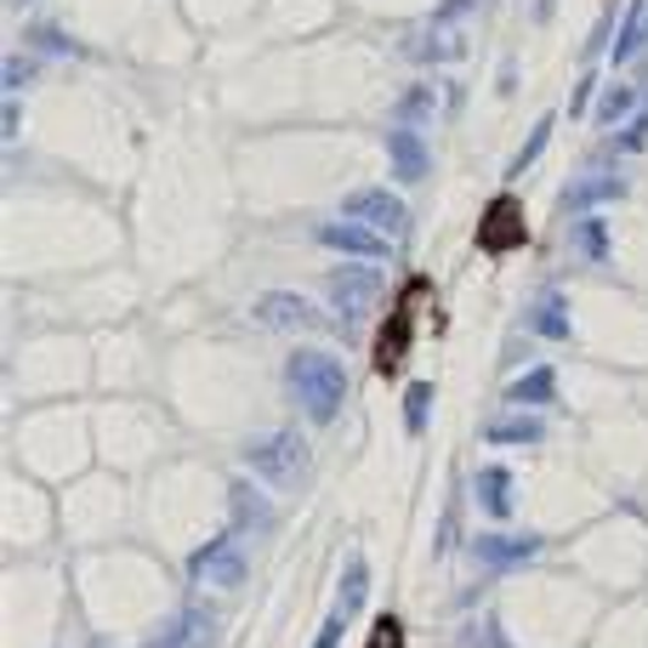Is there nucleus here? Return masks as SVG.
Returning a JSON list of instances; mask_svg holds the SVG:
<instances>
[{
	"label": "nucleus",
	"instance_id": "obj_9",
	"mask_svg": "<svg viewBox=\"0 0 648 648\" xmlns=\"http://www.w3.org/2000/svg\"><path fill=\"white\" fill-rule=\"evenodd\" d=\"M211 642H217V620L205 608H183L177 620L154 637V648H211Z\"/></svg>",
	"mask_w": 648,
	"mask_h": 648
},
{
	"label": "nucleus",
	"instance_id": "obj_25",
	"mask_svg": "<svg viewBox=\"0 0 648 648\" xmlns=\"http://www.w3.org/2000/svg\"><path fill=\"white\" fill-rule=\"evenodd\" d=\"M364 648H404V626H398V614H382V620L370 626V642Z\"/></svg>",
	"mask_w": 648,
	"mask_h": 648
},
{
	"label": "nucleus",
	"instance_id": "obj_6",
	"mask_svg": "<svg viewBox=\"0 0 648 648\" xmlns=\"http://www.w3.org/2000/svg\"><path fill=\"white\" fill-rule=\"evenodd\" d=\"M341 211H348L353 222H364V228H375V233H398L404 228V199L387 194V188H359V194H348Z\"/></svg>",
	"mask_w": 648,
	"mask_h": 648
},
{
	"label": "nucleus",
	"instance_id": "obj_24",
	"mask_svg": "<svg viewBox=\"0 0 648 648\" xmlns=\"http://www.w3.org/2000/svg\"><path fill=\"white\" fill-rule=\"evenodd\" d=\"M427 109H432V91H427V86H416V91H409V97L398 102V120H404L409 131H416V125L427 120Z\"/></svg>",
	"mask_w": 648,
	"mask_h": 648
},
{
	"label": "nucleus",
	"instance_id": "obj_17",
	"mask_svg": "<svg viewBox=\"0 0 648 648\" xmlns=\"http://www.w3.org/2000/svg\"><path fill=\"white\" fill-rule=\"evenodd\" d=\"M427 421H432V382H409V393H404V432L421 438Z\"/></svg>",
	"mask_w": 648,
	"mask_h": 648
},
{
	"label": "nucleus",
	"instance_id": "obj_8",
	"mask_svg": "<svg viewBox=\"0 0 648 648\" xmlns=\"http://www.w3.org/2000/svg\"><path fill=\"white\" fill-rule=\"evenodd\" d=\"M540 535H484L472 546L477 552V563L484 569H518V563H529V558H540Z\"/></svg>",
	"mask_w": 648,
	"mask_h": 648
},
{
	"label": "nucleus",
	"instance_id": "obj_10",
	"mask_svg": "<svg viewBox=\"0 0 648 648\" xmlns=\"http://www.w3.org/2000/svg\"><path fill=\"white\" fill-rule=\"evenodd\" d=\"M256 319H262L267 330H301V325H314L319 314H314V301H301V296H290V290H267V296L256 301Z\"/></svg>",
	"mask_w": 648,
	"mask_h": 648
},
{
	"label": "nucleus",
	"instance_id": "obj_26",
	"mask_svg": "<svg viewBox=\"0 0 648 648\" xmlns=\"http://www.w3.org/2000/svg\"><path fill=\"white\" fill-rule=\"evenodd\" d=\"M642 143H648V109H642V114H637V120L620 131V143H614V149H620V154H637Z\"/></svg>",
	"mask_w": 648,
	"mask_h": 648
},
{
	"label": "nucleus",
	"instance_id": "obj_15",
	"mask_svg": "<svg viewBox=\"0 0 648 648\" xmlns=\"http://www.w3.org/2000/svg\"><path fill=\"white\" fill-rule=\"evenodd\" d=\"M364 597H370V563H364V552H353L348 558V569H341V614H359L364 608Z\"/></svg>",
	"mask_w": 648,
	"mask_h": 648
},
{
	"label": "nucleus",
	"instance_id": "obj_4",
	"mask_svg": "<svg viewBox=\"0 0 648 648\" xmlns=\"http://www.w3.org/2000/svg\"><path fill=\"white\" fill-rule=\"evenodd\" d=\"M245 546L239 540H228V535H217L211 546H199V552L188 558V580H211V586H222V592H239L245 586Z\"/></svg>",
	"mask_w": 648,
	"mask_h": 648
},
{
	"label": "nucleus",
	"instance_id": "obj_29",
	"mask_svg": "<svg viewBox=\"0 0 648 648\" xmlns=\"http://www.w3.org/2000/svg\"><path fill=\"white\" fill-rule=\"evenodd\" d=\"M23 80H29V63H23V57H12V63H7V86L18 91Z\"/></svg>",
	"mask_w": 648,
	"mask_h": 648
},
{
	"label": "nucleus",
	"instance_id": "obj_28",
	"mask_svg": "<svg viewBox=\"0 0 648 648\" xmlns=\"http://www.w3.org/2000/svg\"><path fill=\"white\" fill-rule=\"evenodd\" d=\"M466 642H484V648H512L501 626H472V631H466Z\"/></svg>",
	"mask_w": 648,
	"mask_h": 648
},
{
	"label": "nucleus",
	"instance_id": "obj_2",
	"mask_svg": "<svg viewBox=\"0 0 648 648\" xmlns=\"http://www.w3.org/2000/svg\"><path fill=\"white\" fill-rule=\"evenodd\" d=\"M245 466L273 490H301L307 472H314V450H307V438L296 427H279L245 443Z\"/></svg>",
	"mask_w": 648,
	"mask_h": 648
},
{
	"label": "nucleus",
	"instance_id": "obj_22",
	"mask_svg": "<svg viewBox=\"0 0 648 648\" xmlns=\"http://www.w3.org/2000/svg\"><path fill=\"white\" fill-rule=\"evenodd\" d=\"M546 143H552V120H540L535 131H529V143L518 149V160H512L506 171H512V177H524V171H535V160L546 154Z\"/></svg>",
	"mask_w": 648,
	"mask_h": 648
},
{
	"label": "nucleus",
	"instance_id": "obj_1",
	"mask_svg": "<svg viewBox=\"0 0 648 648\" xmlns=\"http://www.w3.org/2000/svg\"><path fill=\"white\" fill-rule=\"evenodd\" d=\"M285 382L301 404V416L319 421V427H330L341 416V404H348V364L330 348H296L285 364Z\"/></svg>",
	"mask_w": 648,
	"mask_h": 648
},
{
	"label": "nucleus",
	"instance_id": "obj_23",
	"mask_svg": "<svg viewBox=\"0 0 648 648\" xmlns=\"http://www.w3.org/2000/svg\"><path fill=\"white\" fill-rule=\"evenodd\" d=\"M631 102H637V91L631 86H614L603 102H597V125H614V120H626L631 114Z\"/></svg>",
	"mask_w": 648,
	"mask_h": 648
},
{
	"label": "nucleus",
	"instance_id": "obj_7",
	"mask_svg": "<svg viewBox=\"0 0 648 648\" xmlns=\"http://www.w3.org/2000/svg\"><path fill=\"white\" fill-rule=\"evenodd\" d=\"M319 245H330V251H348V256H364V262H382L387 256V233H375V228H364V222H325L319 228Z\"/></svg>",
	"mask_w": 648,
	"mask_h": 648
},
{
	"label": "nucleus",
	"instance_id": "obj_12",
	"mask_svg": "<svg viewBox=\"0 0 648 648\" xmlns=\"http://www.w3.org/2000/svg\"><path fill=\"white\" fill-rule=\"evenodd\" d=\"M472 484H477V501H484L490 518L506 524V518H512V472H506V466H484Z\"/></svg>",
	"mask_w": 648,
	"mask_h": 648
},
{
	"label": "nucleus",
	"instance_id": "obj_11",
	"mask_svg": "<svg viewBox=\"0 0 648 648\" xmlns=\"http://www.w3.org/2000/svg\"><path fill=\"white\" fill-rule=\"evenodd\" d=\"M387 154H393V171H398V183H421L427 171H432V154H427V143L409 125H398L393 136H387Z\"/></svg>",
	"mask_w": 648,
	"mask_h": 648
},
{
	"label": "nucleus",
	"instance_id": "obj_21",
	"mask_svg": "<svg viewBox=\"0 0 648 648\" xmlns=\"http://www.w3.org/2000/svg\"><path fill=\"white\" fill-rule=\"evenodd\" d=\"M484 438H490V443H535V438H546V427H540L535 416H512V421H495Z\"/></svg>",
	"mask_w": 648,
	"mask_h": 648
},
{
	"label": "nucleus",
	"instance_id": "obj_27",
	"mask_svg": "<svg viewBox=\"0 0 648 648\" xmlns=\"http://www.w3.org/2000/svg\"><path fill=\"white\" fill-rule=\"evenodd\" d=\"M341 631H348V614H341V608H336V614H330V620H325V631L314 637V648H336V642H341Z\"/></svg>",
	"mask_w": 648,
	"mask_h": 648
},
{
	"label": "nucleus",
	"instance_id": "obj_18",
	"mask_svg": "<svg viewBox=\"0 0 648 648\" xmlns=\"http://www.w3.org/2000/svg\"><path fill=\"white\" fill-rule=\"evenodd\" d=\"M228 501H233V512H239V524H245V529H273V506H262V495L251 484H233Z\"/></svg>",
	"mask_w": 648,
	"mask_h": 648
},
{
	"label": "nucleus",
	"instance_id": "obj_16",
	"mask_svg": "<svg viewBox=\"0 0 648 648\" xmlns=\"http://www.w3.org/2000/svg\"><path fill=\"white\" fill-rule=\"evenodd\" d=\"M404 341H409V307H398L393 325L382 330V341H375V370H398V359H404Z\"/></svg>",
	"mask_w": 648,
	"mask_h": 648
},
{
	"label": "nucleus",
	"instance_id": "obj_3",
	"mask_svg": "<svg viewBox=\"0 0 648 648\" xmlns=\"http://www.w3.org/2000/svg\"><path fill=\"white\" fill-rule=\"evenodd\" d=\"M325 296H330V307H336L341 319L359 325L370 307L387 296V279H382V267H375V262H353V267H336V273H330V279H325Z\"/></svg>",
	"mask_w": 648,
	"mask_h": 648
},
{
	"label": "nucleus",
	"instance_id": "obj_5",
	"mask_svg": "<svg viewBox=\"0 0 648 648\" xmlns=\"http://www.w3.org/2000/svg\"><path fill=\"white\" fill-rule=\"evenodd\" d=\"M529 239V222H524V205L512 199V194H501V199H490V211H484V222H477V251L484 256H501V251H518Z\"/></svg>",
	"mask_w": 648,
	"mask_h": 648
},
{
	"label": "nucleus",
	"instance_id": "obj_14",
	"mask_svg": "<svg viewBox=\"0 0 648 648\" xmlns=\"http://www.w3.org/2000/svg\"><path fill=\"white\" fill-rule=\"evenodd\" d=\"M512 404H552L558 398V370L552 364H535L529 375H518V382L506 387Z\"/></svg>",
	"mask_w": 648,
	"mask_h": 648
},
{
	"label": "nucleus",
	"instance_id": "obj_19",
	"mask_svg": "<svg viewBox=\"0 0 648 648\" xmlns=\"http://www.w3.org/2000/svg\"><path fill=\"white\" fill-rule=\"evenodd\" d=\"M574 251L586 262H608V228H603V217H580L574 222Z\"/></svg>",
	"mask_w": 648,
	"mask_h": 648
},
{
	"label": "nucleus",
	"instance_id": "obj_20",
	"mask_svg": "<svg viewBox=\"0 0 648 648\" xmlns=\"http://www.w3.org/2000/svg\"><path fill=\"white\" fill-rule=\"evenodd\" d=\"M529 325H535L540 336L563 341V336H569V307H563V296H540V307L529 314Z\"/></svg>",
	"mask_w": 648,
	"mask_h": 648
},
{
	"label": "nucleus",
	"instance_id": "obj_13",
	"mask_svg": "<svg viewBox=\"0 0 648 648\" xmlns=\"http://www.w3.org/2000/svg\"><path fill=\"white\" fill-rule=\"evenodd\" d=\"M626 183L620 177H580L569 194H563V211H597L603 199H620Z\"/></svg>",
	"mask_w": 648,
	"mask_h": 648
}]
</instances>
